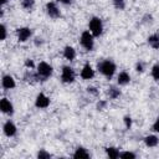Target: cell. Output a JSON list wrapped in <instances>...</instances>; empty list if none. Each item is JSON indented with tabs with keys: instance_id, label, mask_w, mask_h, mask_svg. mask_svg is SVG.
I'll return each mask as SVG.
<instances>
[{
	"instance_id": "6da1fadb",
	"label": "cell",
	"mask_w": 159,
	"mask_h": 159,
	"mask_svg": "<svg viewBox=\"0 0 159 159\" xmlns=\"http://www.w3.org/2000/svg\"><path fill=\"white\" fill-rule=\"evenodd\" d=\"M97 70L102 76H104L106 78L111 80L114 76L116 71H117V66L112 60L104 58V60H102V61H99L97 63Z\"/></svg>"
},
{
	"instance_id": "7a4b0ae2",
	"label": "cell",
	"mask_w": 159,
	"mask_h": 159,
	"mask_svg": "<svg viewBox=\"0 0 159 159\" xmlns=\"http://www.w3.org/2000/svg\"><path fill=\"white\" fill-rule=\"evenodd\" d=\"M88 30L91 31V34H92L94 37L102 36L103 30H104L102 19L98 17V16H92V17L89 19V21H88Z\"/></svg>"
},
{
	"instance_id": "3957f363",
	"label": "cell",
	"mask_w": 159,
	"mask_h": 159,
	"mask_svg": "<svg viewBox=\"0 0 159 159\" xmlns=\"http://www.w3.org/2000/svg\"><path fill=\"white\" fill-rule=\"evenodd\" d=\"M80 43L86 51H93L94 48V36L91 34L89 30L82 31L80 36Z\"/></svg>"
},
{
	"instance_id": "277c9868",
	"label": "cell",
	"mask_w": 159,
	"mask_h": 159,
	"mask_svg": "<svg viewBox=\"0 0 159 159\" xmlns=\"http://www.w3.org/2000/svg\"><path fill=\"white\" fill-rule=\"evenodd\" d=\"M36 72H37L40 80L46 81L47 78H50V77L52 76V73H53V67H52L50 63H47V62H45V61H41V62L36 66Z\"/></svg>"
},
{
	"instance_id": "5b68a950",
	"label": "cell",
	"mask_w": 159,
	"mask_h": 159,
	"mask_svg": "<svg viewBox=\"0 0 159 159\" xmlns=\"http://www.w3.org/2000/svg\"><path fill=\"white\" fill-rule=\"evenodd\" d=\"M75 80H76V72H75L73 67H71L68 65L62 66V68H61V81H62V83L70 84V83H73Z\"/></svg>"
},
{
	"instance_id": "8992f818",
	"label": "cell",
	"mask_w": 159,
	"mask_h": 159,
	"mask_svg": "<svg viewBox=\"0 0 159 159\" xmlns=\"http://www.w3.org/2000/svg\"><path fill=\"white\" fill-rule=\"evenodd\" d=\"M45 10H46L47 16L51 17V19H53V20H55V19H58V17L61 16V10H60V7L57 6V4H56L55 1H48V2H46Z\"/></svg>"
},
{
	"instance_id": "52a82bcc",
	"label": "cell",
	"mask_w": 159,
	"mask_h": 159,
	"mask_svg": "<svg viewBox=\"0 0 159 159\" xmlns=\"http://www.w3.org/2000/svg\"><path fill=\"white\" fill-rule=\"evenodd\" d=\"M32 36V30L27 26H21L19 29H16V37L19 42H26L31 39Z\"/></svg>"
},
{
	"instance_id": "ba28073f",
	"label": "cell",
	"mask_w": 159,
	"mask_h": 159,
	"mask_svg": "<svg viewBox=\"0 0 159 159\" xmlns=\"http://www.w3.org/2000/svg\"><path fill=\"white\" fill-rule=\"evenodd\" d=\"M50 103H51L50 97L46 96L43 92H40V93L36 96V98H35V107L39 108V109H45V108H47V107L50 106Z\"/></svg>"
},
{
	"instance_id": "9c48e42d",
	"label": "cell",
	"mask_w": 159,
	"mask_h": 159,
	"mask_svg": "<svg viewBox=\"0 0 159 159\" xmlns=\"http://www.w3.org/2000/svg\"><path fill=\"white\" fill-rule=\"evenodd\" d=\"M0 109H1V112H2L4 114H6V116H12L15 108H14L12 102H11L9 98L2 97V98L0 99Z\"/></svg>"
},
{
	"instance_id": "30bf717a",
	"label": "cell",
	"mask_w": 159,
	"mask_h": 159,
	"mask_svg": "<svg viewBox=\"0 0 159 159\" xmlns=\"http://www.w3.org/2000/svg\"><path fill=\"white\" fill-rule=\"evenodd\" d=\"M2 133L6 135V137H9V138H11V137H15L16 135V133H17V127H16V124L12 122V120H6L4 124H2Z\"/></svg>"
},
{
	"instance_id": "8fae6325",
	"label": "cell",
	"mask_w": 159,
	"mask_h": 159,
	"mask_svg": "<svg viewBox=\"0 0 159 159\" xmlns=\"http://www.w3.org/2000/svg\"><path fill=\"white\" fill-rule=\"evenodd\" d=\"M94 75H96V72H94L93 67L89 63H84L82 70H81V73H80L81 78L84 80V81H89V80H92L94 77Z\"/></svg>"
},
{
	"instance_id": "7c38bea8",
	"label": "cell",
	"mask_w": 159,
	"mask_h": 159,
	"mask_svg": "<svg viewBox=\"0 0 159 159\" xmlns=\"http://www.w3.org/2000/svg\"><path fill=\"white\" fill-rule=\"evenodd\" d=\"M1 86L4 89H12L16 87V82L15 78L11 75H4L1 77Z\"/></svg>"
},
{
	"instance_id": "4fadbf2b",
	"label": "cell",
	"mask_w": 159,
	"mask_h": 159,
	"mask_svg": "<svg viewBox=\"0 0 159 159\" xmlns=\"http://www.w3.org/2000/svg\"><path fill=\"white\" fill-rule=\"evenodd\" d=\"M72 157H73L75 159H88V158H91V153H89L84 147H81V145H80V147H77V148L75 149Z\"/></svg>"
},
{
	"instance_id": "5bb4252c",
	"label": "cell",
	"mask_w": 159,
	"mask_h": 159,
	"mask_svg": "<svg viewBox=\"0 0 159 159\" xmlns=\"http://www.w3.org/2000/svg\"><path fill=\"white\" fill-rule=\"evenodd\" d=\"M130 82V75L127 71H120L117 76V83L118 86H127Z\"/></svg>"
},
{
	"instance_id": "9a60e30c",
	"label": "cell",
	"mask_w": 159,
	"mask_h": 159,
	"mask_svg": "<svg viewBox=\"0 0 159 159\" xmlns=\"http://www.w3.org/2000/svg\"><path fill=\"white\" fill-rule=\"evenodd\" d=\"M144 144L148 147V148H154L159 144V138L155 135V134H149L147 137H144Z\"/></svg>"
},
{
	"instance_id": "2e32d148",
	"label": "cell",
	"mask_w": 159,
	"mask_h": 159,
	"mask_svg": "<svg viewBox=\"0 0 159 159\" xmlns=\"http://www.w3.org/2000/svg\"><path fill=\"white\" fill-rule=\"evenodd\" d=\"M63 57L67 61H73L76 58V50L72 46H70V45L65 46L63 47Z\"/></svg>"
},
{
	"instance_id": "e0dca14e",
	"label": "cell",
	"mask_w": 159,
	"mask_h": 159,
	"mask_svg": "<svg viewBox=\"0 0 159 159\" xmlns=\"http://www.w3.org/2000/svg\"><path fill=\"white\" fill-rule=\"evenodd\" d=\"M147 42H148V45H149L152 48L158 50V48H159V34H153V35L148 36Z\"/></svg>"
},
{
	"instance_id": "ac0fdd59",
	"label": "cell",
	"mask_w": 159,
	"mask_h": 159,
	"mask_svg": "<svg viewBox=\"0 0 159 159\" xmlns=\"http://www.w3.org/2000/svg\"><path fill=\"white\" fill-rule=\"evenodd\" d=\"M119 153H120V150H119V148H117V147H107V148H106V154H107V157L111 158V159H117V158H119Z\"/></svg>"
},
{
	"instance_id": "d6986e66",
	"label": "cell",
	"mask_w": 159,
	"mask_h": 159,
	"mask_svg": "<svg viewBox=\"0 0 159 159\" xmlns=\"http://www.w3.org/2000/svg\"><path fill=\"white\" fill-rule=\"evenodd\" d=\"M107 93H108V96H109L111 99H117V98L120 97V94H122L120 89H119L117 86H109Z\"/></svg>"
},
{
	"instance_id": "ffe728a7",
	"label": "cell",
	"mask_w": 159,
	"mask_h": 159,
	"mask_svg": "<svg viewBox=\"0 0 159 159\" xmlns=\"http://www.w3.org/2000/svg\"><path fill=\"white\" fill-rule=\"evenodd\" d=\"M35 2H36V0H21V6H22V9L31 11L35 7Z\"/></svg>"
},
{
	"instance_id": "44dd1931",
	"label": "cell",
	"mask_w": 159,
	"mask_h": 159,
	"mask_svg": "<svg viewBox=\"0 0 159 159\" xmlns=\"http://www.w3.org/2000/svg\"><path fill=\"white\" fill-rule=\"evenodd\" d=\"M119 158H123V159H135L137 154L133 153V152H129V150H124V152L119 153Z\"/></svg>"
},
{
	"instance_id": "7402d4cb",
	"label": "cell",
	"mask_w": 159,
	"mask_h": 159,
	"mask_svg": "<svg viewBox=\"0 0 159 159\" xmlns=\"http://www.w3.org/2000/svg\"><path fill=\"white\" fill-rule=\"evenodd\" d=\"M150 75L154 78V81H159V63H155V65L152 66Z\"/></svg>"
},
{
	"instance_id": "603a6c76",
	"label": "cell",
	"mask_w": 159,
	"mask_h": 159,
	"mask_svg": "<svg viewBox=\"0 0 159 159\" xmlns=\"http://www.w3.org/2000/svg\"><path fill=\"white\" fill-rule=\"evenodd\" d=\"M112 4L117 10H124L125 9V0H112Z\"/></svg>"
},
{
	"instance_id": "cb8c5ba5",
	"label": "cell",
	"mask_w": 159,
	"mask_h": 159,
	"mask_svg": "<svg viewBox=\"0 0 159 159\" xmlns=\"http://www.w3.org/2000/svg\"><path fill=\"white\" fill-rule=\"evenodd\" d=\"M7 37V27L5 24H1L0 25V40L1 41H5Z\"/></svg>"
},
{
	"instance_id": "d4e9b609",
	"label": "cell",
	"mask_w": 159,
	"mask_h": 159,
	"mask_svg": "<svg viewBox=\"0 0 159 159\" xmlns=\"http://www.w3.org/2000/svg\"><path fill=\"white\" fill-rule=\"evenodd\" d=\"M36 157H37L39 159H47V158H51L52 155H51L48 152H46L45 149H40V150L36 153Z\"/></svg>"
},
{
	"instance_id": "484cf974",
	"label": "cell",
	"mask_w": 159,
	"mask_h": 159,
	"mask_svg": "<svg viewBox=\"0 0 159 159\" xmlns=\"http://www.w3.org/2000/svg\"><path fill=\"white\" fill-rule=\"evenodd\" d=\"M144 70H145V67H144V63H143L142 61H139V62L135 63V71H137L138 73L144 72Z\"/></svg>"
},
{
	"instance_id": "4316f807",
	"label": "cell",
	"mask_w": 159,
	"mask_h": 159,
	"mask_svg": "<svg viewBox=\"0 0 159 159\" xmlns=\"http://www.w3.org/2000/svg\"><path fill=\"white\" fill-rule=\"evenodd\" d=\"M25 67H26V68H29V70H34V68H36V66H35L34 61H32V60H30V58L25 60Z\"/></svg>"
},
{
	"instance_id": "83f0119b",
	"label": "cell",
	"mask_w": 159,
	"mask_h": 159,
	"mask_svg": "<svg viewBox=\"0 0 159 159\" xmlns=\"http://www.w3.org/2000/svg\"><path fill=\"white\" fill-rule=\"evenodd\" d=\"M152 130L154 133H159V117L155 118V120H154V123L152 125Z\"/></svg>"
},
{
	"instance_id": "f1b7e54d",
	"label": "cell",
	"mask_w": 159,
	"mask_h": 159,
	"mask_svg": "<svg viewBox=\"0 0 159 159\" xmlns=\"http://www.w3.org/2000/svg\"><path fill=\"white\" fill-rule=\"evenodd\" d=\"M123 122H124V125H125L127 129H129V128L132 127V118H130L129 116H125V117L123 118Z\"/></svg>"
},
{
	"instance_id": "f546056e",
	"label": "cell",
	"mask_w": 159,
	"mask_h": 159,
	"mask_svg": "<svg viewBox=\"0 0 159 159\" xmlns=\"http://www.w3.org/2000/svg\"><path fill=\"white\" fill-rule=\"evenodd\" d=\"M106 104H107V102H106V101H99V102L97 103V109H98V111H102V109H104Z\"/></svg>"
},
{
	"instance_id": "4dcf8cb0",
	"label": "cell",
	"mask_w": 159,
	"mask_h": 159,
	"mask_svg": "<svg viewBox=\"0 0 159 159\" xmlns=\"http://www.w3.org/2000/svg\"><path fill=\"white\" fill-rule=\"evenodd\" d=\"M87 92L88 93H92V94H97L98 93V91L94 87H87Z\"/></svg>"
},
{
	"instance_id": "1f68e13d",
	"label": "cell",
	"mask_w": 159,
	"mask_h": 159,
	"mask_svg": "<svg viewBox=\"0 0 159 159\" xmlns=\"http://www.w3.org/2000/svg\"><path fill=\"white\" fill-rule=\"evenodd\" d=\"M56 1L60 4H63V5H70L72 2V0H56Z\"/></svg>"
},
{
	"instance_id": "d6a6232c",
	"label": "cell",
	"mask_w": 159,
	"mask_h": 159,
	"mask_svg": "<svg viewBox=\"0 0 159 159\" xmlns=\"http://www.w3.org/2000/svg\"><path fill=\"white\" fill-rule=\"evenodd\" d=\"M0 2H1V5H2V6H4V5H6V4H7V2H9V0H1V1H0Z\"/></svg>"
}]
</instances>
